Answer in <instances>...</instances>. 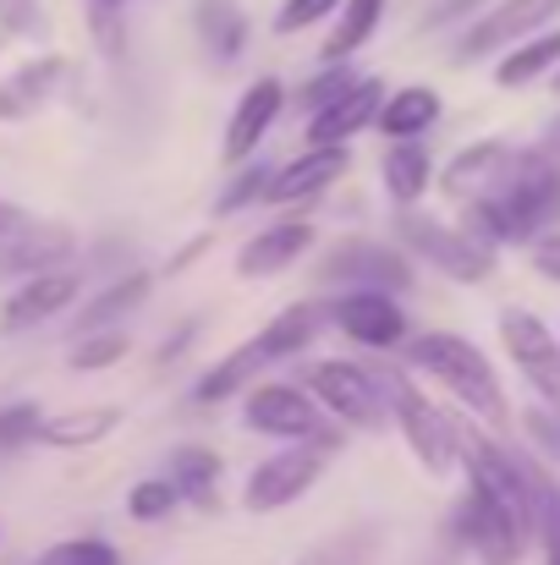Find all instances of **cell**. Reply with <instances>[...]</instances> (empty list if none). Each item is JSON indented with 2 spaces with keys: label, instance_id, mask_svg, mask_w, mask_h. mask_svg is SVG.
Returning a JSON list of instances; mask_svg holds the SVG:
<instances>
[{
  "label": "cell",
  "instance_id": "cell-1",
  "mask_svg": "<svg viewBox=\"0 0 560 565\" xmlns=\"http://www.w3.org/2000/svg\"><path fill=\"white\" fill-rule=\"evenodd\" d=\"M550 225H560V154L550 143L539 149H511L506 177L495 192L467 203L462 231L473 242H484L489 253L517 247V242H539Z\"/></svg>",
  "mask_w": 560,
  "mask_h": 565
},
{
  "label": "cell",
  "instance_id": "cell-2",
  "mask_svg": "<svg viewBox=\"0 0 560 565\" xmlns=\"http://www.w3.org/2000/svg\"><path fill=\"white\" fill-rule=\"evenodd\" d=\"M401 363H406V374L434 379L445 395H456L473 417H484V423H500V417H506L500 374H495V363H489L467 335H456V330H423V335H406Z\"/></svg>",
  "mask_w": 560,
  "mask_h": 565
},
{
  "label": "cell",
  "instance_id": "cell-3",
  "mask_svg": "<svg viewBox=\"0 0 560 565\" xmlns=\"http://www.w3.org/2000/svg\"><path fill=\"white\" fill-rule=\"evenodd\" d=\"M379 379H384L390 423L401 428L412 461H418L423 472H434V478L456 472V467H462V423H456L434 395H423L406 369H379Z\"/></svg>",
  "mask_w": 560,
  "mask_h": 565
},
{
  "label": "cell",
  "instance_id": "cell-4",
  "mask_svg": "<svg viewBox=\"0 0 560 565\" xmlns=\"http://www.w3.org/2000/svg\"><path fill=\"white\" fill-rule=\"evenodd\" d=\"M319 412L330 423H341L347 434H384L390 428V401H384V379L369 363H352V358H330V363H308L297 379Z\"/></svg>",
  "mask_w": 560,
  "mask_h": 565
},
{
  "label": "cell",
  "instance_id": "cell-5",
  "mask_svg": "<svg viewBox=\"0 0 560 565\" xmlns=\"http://www.w3.org/2000/svg\"><path fill=\"white\" fill-rule=\"evenodd\" d=\"M395 247L429 269H440L456 286H484L495 275V253L484 242H473L462 225H445L423 209H401L395 214Z\"/></svg>",
  "mask_w": 560,
  "mask_h": 565
},
{
  "label": "cell",
  "instance_id": "cell-6",
  "mask_svg": "<svg viewBox=\"0 0 560 565\" xmlns=\"http://www.w3.org/2000/svg\"><path fill=\"white\" fill-rule=\"evenodd\" d=\"M330 472V456H319L314 445H281L275 456H264L247 483H242V511L253 516H281L297 500H308L319 489V478Z\"/></svg>",
  "mask_w": 560,
  "mask_h": 565
},
{
  "label": "cell",
  "instance_id": "cell-7",
  "mask_svg": "<svg viewBox=\"0 0 560 565\" xmlns=\"http://www.w3.org/2000/svg\"><path fill=\"white\" fill-rule=\"evenodd\" d=\"M325 286H341V291H412V258L395 247V242H373V236H347L336 242L319 269H314Z\"/></svg>",
  "mask_w": 560,
  "mask_h": 565
},
{
  "label": "cell",
  "instance_id": "cell-8",
  "mask_svg": "<svg viewBox=\"0 0 560 565\" xmlns=\"http://www.w3.org/2000/svg\"><path fill=\"white\" fill-rule=\"evenodd\" d=\"M242 428L264 434V439H281V445H303L325 428V412L297 379H258L242 395Z\"/></svg>",
  "mask_w": 560,
  "mask_h": 565
},
{
  "label": "cell",
  "instance_id": "cell-9",
  "mask_svg": "<svg viewBox=\"0 0 560 565\" xmlns=\"http://www.w3.org/2000/svg\"><path fill=\"white\" fill-rule=\"evenodd\" d=\"M314 242H319V225L308 220V209H286V214L264 220L253 236H242L231 269H236V280H275V275L297 269L314 253Z\"/></svg>",
  "mask_w": 560,
  "mask_h": 565
},
{
  "label": "cell",
  "instance_id": "cell-10",
  "mask_svg": "<svg viewBox=\"0 0 560 565\" xmlns=\"http://www.w3.org/2000/svg\"><path fill=\"white\" fill-rule=\"evenodd\" d=\"M325 324L341 330V335H347L352 347H363V352H401L406 335H412L406 308H401V297H390V291H336V297L325 302Z\"/></svg>",
  "mask_w": 560,
  "mask_h": 565
},
{
  "label": "cell",
  "instance_id": "cell-11",
  "mask_svg": "<svg viewBox=\"0 0 560 565\" xmlns=\"http://www.w3.org/2000/svg\"><path fill=\"white\" fill-rule=\"evenodd\" d=\"M72 77H77V61L61 55V50H33L28 61H17V66L0 77V127L33 121L44 105H55V99L66 94Z\"/></svg>",
  "mask_w": 560,
  "mask_h": 565
},
{
  "label": "cell",
  "instance_id": "cell-12",
  "mask_svg": "<svg viewBox=\"0 0 560 565\" xmlns=\"http://www.w3.org/2000/svg\"><path fill=\"white\" fill-rule=\"evenodd\" d=\"M500 347L517 363V374L539 390L545 412L560 417V341L545 330V319L528 313V308H506L500 313Z\"/></svg>",
  "mask_w": 560,
  "mask_h": 565
},
{
  "label": "cell",
  "instance_id": "cell-13",
  "mask_svg": "<svg viewBox=\"0 0 560 565\" xmlns=\"http://www.w3.org/2000/svg\"><path fill=\"white\" fill-rule=\"evenodd\" d=\"M83 253V236L66 220H28L17 231L0 236V275L6 280H28V275H50V269H72Z\"/></svg>",
  "mask_w": 560,
  "mask_h": 565
},
{
  "label": "cell",
  "instance_id": "cell-14",
  "mask_svg": "<svg viewBox=\"0 0 560 565\" xmlns=\"http://www.w3.org/2000/svg\"><path fill=\"white\" fill-rule=\"evenodd\" d=\"M83 297V269H50V275H28L11 286V297L0 302V335H33L50 319L72 313V302Z\"/></svg>",
  "mask_w": 560,
  "mask_h": 565
},
{
  "label": "cell",
  "instance_id": "cell-15",
  "mask_svg": "<svg viewBox=\"0 0 560 565\" xmlns=\"http://www.w3.org/2000/svg\"><path fill=\"white\" fill-rule=\"evenodd\" d=\"M560 17V0H495L467 33H462V50L456 61H484V55H506L511 44L545 33Z\"/></svg>",
  "mask_w": 560,
  "mask_h": 565
},
{
  "label": "cell",
  "instance_id": "cell-16",
  "mask_svg": "<svg viewBox=\"0 0 560 565\" xmlns=\"http://www.w3.org/2000/svg\"><path fill=\"white\" fill-rule=\"evenodd\" d=\"M286 83L281 77H253L242 94H236V105H231V121H225V143H220V154H225V166L236 171V166H247V160H258V149H264V138L275 132V121L286 116Z\"/></svg>",
  "mask_w": 560,
  "mask_h": 565
},
{
  "label": "cell",
  "instance_id": "cell-17",
  "mask_svg": "<svg viewBox=\"0 0 560 565\" xmlns=\"http://www.w3.org/2000/svg\"><path fill=\"white\" fill-rule=\"evenodd\" d=\"M347 171H352V149H303V154H292L286 166L270 171L264 203H275V209H308V203H319L325 192L336 188Z\"/></svg>",
  "mask_w": 560,
  "mask_h": 565
},
{
  "label": "cell",
  "instance_id": "cell-18",
  "mask_svg": "<svg viewBox=\"0 0 560 565\" xmlns=\"http://www.w3.org/2000/svg\"><path fill=\"white\" fill-rule=\"evenodd\" d=\"M384 83L379 77H358L352 88H341L325 110H314L308 121H303V149H347L358 132H369L373 116H379V105H384Z\"/></svg>",
  "mask_w": 560,
  "mask_h": 565
},
{
  "label": "cell",
  "instance_id": "cell-19",
  "mask_svg": "<svg viewBox=\"0 0 560 565\" xmlns=\"http://www.w3.org/2000/svg\"><path fill=\"white\" fill-rule=\"evenodd\" d=\"M121 423H127V406H110V401H83V406L44 412V417H39V439H33V445L61 450V456H77V450L105 445V439H110Z\"/></svg>",
  "mask_w": 560,
  "mask_h": 565
},
{
  "label": "cell",
  "instance_id": "cell-20",
  "mask_svg": "<svg viewBox=\"0 0 560 565\" xmlns=\"http://www.w3.org/2000/svg\"><path fill=\"white\" fill-rule=\"evenodd\" d=\"M149 297H155V269H121L110 286H99L94 297H83V308H77V319H72L66 335L77 341V335H94V330H121V319L138 313Z\"/></svg>",
  "mask_w": 560,
  "mask_h": 565
},
{
  "label": "cell",
  "instance_id": "cell-21",
  "mask_svg": "<svg viewBox=\"0 0 560 565\" xmlns=\"http://www.w3.org/2000/svg\"><path fill=\"white\" fill-rule=\"evenodd\" d=\"M220 472H225V456L214 450V445H171V456H166V483L177 489V500L192 505V511H214L220 505Z\"/></svg>",
  "mask_w": 560,
  "mask_h": 565
},
{
  "label": "cell",
  "instance_id": "cell-22",
  "mask_svg": "<svg viewBox=\"0 0 560 565\" xmlns=\"http://www.w3.org/2000/svg\"><path fill=\"white\" fill-rule=\"evenodd\" d=\"M270 363H264V352H258V341L247 335V341H236L231 352H220L203 374L192 379V406H220V401H242L258 374H264Z\"/></svg>",
  "mask_w": 560,
  "mask_h": 565
},
{
  "label": "cell",
  "instance_id": "cell-23",
  "mask_svg": "<svg viewBox=\"0 0 560 565\" xmlns=\"http://www.w3.org/2000/svg\"><path fill=\"white\" fill-rule=\"evenodd\" d=\"M506 160H511V149H506L500 138L467 143V149L440 171V188H445V198H456V203H473V198L495 192V182L506 177Z\"/></svg>",
  "mask_w": 560,
  "mask_h": 565
},
{
  "label": "cell",
  "instance_id": "cell-24",
  "mask_svg": "<svg viewBox=\"0 0 560 565\" xmlns=\"http://www.w3.org/2000/svg\"><path fill=\"white\" fill-rule=\"evenodd\" d=\"M440 116H445L440 94H434L429 83H406V88H390V94H384V105H379L373 127H379L390 143H418Z\"/></svg>",
  "mask_w": 560,
  "mask_h": 565
},
{
  "label": "cell",
  "instance_id": "cell-25",
  "mask_svg": "<svg viewBox=\"0 0 560 565\" xmlns=\"http://www.w3.org/2000/svg\"><path fill=\"white\" fill-rule=\"evenodd\" d=\"M319 330H325V302H286L253 341H258V352H264V363L275 369V363H292V358H303L314 341H319Z\"/></svg>",
  "mask_w": 560,
  "mask_h": 565
},
{
  "label": "cell",
  "instance_id": "cell-26",
  "mask_svg": "<svg viewBox=\"0 0 560 565\" xmlns=\"http://www.w3.org/2000/svg\"><path fill=\"white\" fill-rule=\"evenodd\" d=\"M192 33H198V44H203L220 66H231V61L247 55L253 22H247V11H242L236 0H192Z\"/></svg>",
  "mask_w": 560,
  "mask_h": 565
},
{
  "label": "cell",
  "instance_id": "cell-27",
  "mask_svg": "<svg viewBox=\"0 0 560 565\" xmlns=\"http://www.w3.org/2000/svg\"><path fill=\"white\" fill-rule=\"evenodd\" d=\"M384 22V0H341V11L330 17V33L319 44V66H341L352 61Z\"/></svg>",
  "mask_w": 560,
  "mask_h": 565
},
{
  "label": "cell",
  "instance_id": "cell-28",
  "mask_svg": "<svg viewBox=\"0 0 560 565\" xmlns=\"http://www.w3.org/2000/svg\"><path fill=\"white\" fill-rule=\"evenodd\" d=\"M379 182H384L395 209H418V198L434 188V160H429L423 138L418 143H390L384 160H379Z\"/></svg>",
  "mask_w": 560,
  "mask_h": 565
},
{
  "label": "cell",
  "instance_id": "cell-29",
  "mask_svg": "<svg viewBox=\"0 0 560 565\" xmlns=\"http://www.w3.org/2000/svg\"><path fill=\"white\" fill-rule=\"evenodd\" d=\"M556 66H560V22L545 28V33H533V39H522V44H511L500 55V66H495V83L500 88H528V83H539Z\"/></svg>",
  "mask_w": 560,
  "mask_h": 565
},
{
  "label": "cell",
  "instance_id": "cell-30",
  "mask_svg": "<svg viewBox=\"0 0 560 565\" xmlns=\"http://www.w3.org/2000/svg\"><path fill=\"white\" fill-rule=\"evenodd\" d=\"M384 550V533L373 522H358V527H341V533H325L319 544H308L292 565H373Z\"/></svg>",
  "mask_w": 560,
  "mask_h": 565
},
{
  "label": "cell",
  "instance_id": "cell-31",
  "mask_svg": "<svg viewBox=\"0 0 560 565\" xmlns=\"http://www.w3.org/2000/svg\"><path fill=\"white\" fill-rule=\"evenodd\" d=\"M133 358V335L127 330H94V335H77L72 352H66V369L72 374H110L116 363Z\"/></svg>",
  "mask_w": 560,
  "mask_h": 565
},
{
  "label": "cell",
  "instance_id": "cell-32",
  "mask_svg": "<svg viewBox=\"0 0 560 565\" xmlns=\"http://www.w3.org/2000/svg\"><path fill=\"white\" fill-rule=\"evenodd\" d=\"M270 171H275V166H264V160L236 166L231 182L214 192V220H231V214H242V209H258V203H264V188H270Z\"/></svg>",
  "mask_w": 560,
  "mask_h": 565
},
{
  "label": "cell",
  "instance_id": "cell-33",
  "mask_svg": "<svg viewBox=\"0 0 560 565\" xmlns=\"http://www.w3.org/2000/svg\"><path fill=\"white\" fill-rule=\"evenodd\" d=\"M352 83H358L352 61H341V66H319V72H314V77H308V83H303V88L286 99V110H297V116L308 121L314 110H325V105H330L341 88H352Z\"/></svg>",
  "mask_w": 560,
  "mask_h": 565
},
{
  "label": "cell",
  "instance_id": "cell-34",
  "mask_svg": "<svg viewBox=\"0 0 560 565\" xmlns=\"http://www.w3.org/2000/svg\"><path fill=\"white\" fill-rule=\"evenodd\" d=\"M177 511H182V500H177V489H171L160 472H155V478H138V483L127 489V516L144 522V527H149V522H166V516H177Z\"/></svg>",
  "mask_w": 560,
  "mask_h": 565
},
{
  "label": "cell",
  "instance_id": "cell-35",
  "mask_svg": "<svg viewBox=\"0 0 560 565\" xmlns=\"http://www.w3.org/2000/svg\"><path fill=\"white\" fill-rule=\"evenodd\" d=\"M33 565H121V550H116L110 539L83 533V539H61V544H50Z\"/></svg>",
  "mask_w": 560,
  "mask_h": 565
},
{
  "label": "cell",
  "instance_id": "cell-36",
  "mask_svg": "<svg viewBox=\"0 0 560 565\" xmlns=\"http://www.w3.org/2000/svg\"><path fill=\"white\" fill-rule=\"evenodd\" d=\"M0 33L6 39H22V44H44L50 39L44 0H0Z\"/></svg>",
  "mask_w": 560,
  "mask_h": 565
},
{
  "label": "cell",
  "instance_id": "cell-37",
  "mask_svg": "<svg viewBox=\"0 0 560 565\" xmlns=\"http://www.w3.org/2000/svg\"><path fill=\"white\" fill-rule=\"evenodd\" d=\"M39 417L44 406L39 401H0V450H28L39 439Z\"/></svg>",
  "mask_w": 560,
  "mask_h": 565
},
{
  "label": "cell",
  "instance_id": "cell-38",
  "mask_svg": "<svg viewBox=\"0 0 560 565\" xmlns=\"http://www.w3.org/2000/svg\"><path fill=\"white\" fill-rule=\"evenodd\" d=\"M341 11V0H281V11H275V33L281 39H292V33H308V28H319V22H330Z\"/></svg>",
  "mask_w": 560,
  "mask_h": 565
},
{
  "label": "cell",
  "instance_id": "cell-39",
  "mask_svg": "<svg viewBox=\"0 0 560 565\" xmlns=\"http://www.w3.org/2000/svg\"><path fill=\"white\" fill-rule=\"evenodd\" d=\"M539 533H545V565H560V478L539 483Z\"/></svg>",
  "mask_w": 560,
  "mask_h": 565
},
{
  "label": "cell",
  "instance_id": "cell-40",
  "mask_svg": "<svg viewBox=\"0 0 560 565\" xmlns=\"http://www.w3.org/2000/svg\"><path fill=\"white\" fill-rule=\"evenodd\" d=\"M533 269H539L545 280H560V231H545V236L533 242Z\"/></svg>",
  "mask_w": 560,
  "mask_h": 565
},
{
  "label": "cell",
  "instance_id": "cell-41",
  "mask_svg": "<svg viewBox=\"0 0 560 565\" xmlns=\"http://www.w3.org/2000/svg\"><path fill=\"white\" fill-rule=\"evenodd\" d=\"M192 335H198V324H192V319H187L182 330H171V335L160 341V352H155V369H171V363L182 358L187 347H192Z\"/></svg>",
  "mask_w": 560,
  "mask_h": 565
},
{
  "label": "cell",
  "instance_id": "cell-42",
  "mask_svg": "<svg viewBox=\"0 0 560 565\" xmlns=\"http://www.w3.org/2000/svg\"><path fill=\"white\" fill-rule=\"evenodd\" d=\"M209 242H214V231H198L182 253H171V264H166V269H171V275H187V264H198V258L209 253Z\"/></svg>",
  "mask_w": 560,
  "mask_h": 565
},
{
  "label": "cell",
  "instance_id": "cell-43",
  "mask_svg": "<svg viewBox=\"0 0 560 565\" xmlns=\"http://www.w3.org/2000/svg\"><path fill=\"white\" fill-rule=\"evenodd\" d=\"M473 6H484V0H434V11H423L418 28H445L451 17H462V11H473Z\"/></svg>",
  "mask_w": 560,
  "mask_h": 565
},
{
  "label": "cell",
  "instance_id": "cell-44",
  "mask_svg": "<svg viewBox=\"0 0 560 565\" xmlns=\"http://www.w3.org/2000/svg\"><path fill=\"white\" fill-rule=\"evenodd\" d=\"M28 220H33V214H28L22 203H11V198H0V236H6V231H17V225H28Z\"/></svg>",
  "mask_w": 560,
  "mask_h": 565
},
{
  "label": "cell",
  "instance_id": "cell-45",
  "mask_svg": "<svg viewBox=\"0 0 560 565\" xmlns=\"http://www.w3.org/2000/svg\"><path fill=\"white\" fill-rule=\"evenodd\" d=\"M127 6L138 0H88V17H127Z\"/></svg>",
  "mask_w": 560,
  "mask_h": 565
},
{
  "label": "cell",
  "instance_id": "cell-46",
  "mask_svg": "<svg viewBox=\"0 0 560 565\" xmlns=\"http://www.w3.org/2000/svg\"><path fill=\"white\" fill-rule=\"evenodd\" d=\"M556 143H560V116H556Z\"/></svg>",
  "mask_w": 560,
  "mask_h": 565
},
{
  "label": "cell",
  "instance_id": "cell-47",
  "mask_svg": "<svg viewBox=\"0 0 560 565\" xmlns=\"http://www.w3.org/2000/svg\"><path fill=\"white\" fill-rule=\"evenodd\" d=\"M6 44H11V39H6V33H0V50H6Z\"/></svg>",
  "mask_w": 560,
  "mask_h": 565
},
{
  "label": "cell",
  "instance_id": "cell-48",
  "mask_svg": "<svg viewBox=\"0 0 560 565\" xmlns=\"http://www.w3.org/2000/svg\"><path fill=\"white\" fill-rule=\"evenodd\" d=\"M556 94H560V72H556Z\"/></svg>",
  "mask_w": 560,
  "mask_h": 565
}]
</instances>
